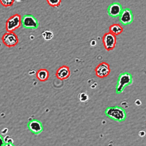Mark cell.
Returning a JSON list of instances; mask_svg holds the SVG:
<instances>
[{
    "label": "cell",
    "instance_id": "obj_1",
    "mask_svg": "<svg viewBox=\"0 0 146 146\" xmlns=\"http://www.w3.org/2000/svg\"><path fill=\"white\" fill-rule=\"evenodd\" d=\"M105 115L108 118L119 122L124 121L127 117V114L124 109L116 106L106 108Z\"/></svg>",
    "mask_w": 146,
    "mask_h": 146
},
{
    "label": "cell",
    "instance_id": "obj_2",
    "mask_svg": "<svg viewBox=\"0 0 146 146\" xmlns=\"http://www.w3.org/2000/svg\"><path fill=\"white\" fill-rule=\"evenodd\" d=\"M132 76L130 73L127 72L121 73L118 76L115 88L116 93L117 94H121L127 86L132 84Z\"/></svg>",
    "mask_w": 146,
    "mask_h": 146
},
{
    "label": "cell",
    "instance_id": "obj_3",
    "mask_svg": "<svg viewBox=\"0 0 146 146\" xmlns=\"http://www.w3.org/2000/svg\"><path fill=\"white\" fill-rule=\"evenodd\" d=\"M22 17L15 14L10 17L6 22V30L7 32H13L22 25Z\"/></svg>",
    "mask_w": 146,
    "mask_h": 146
},
{
    "label": "cell",
    "instance_id": "obj_4",
    "mask_svg": "<svg viewBox=\"0 0 146 146\" xmlns=\"http://www.w3.org/2000/svg\"><path fill=\"white\" fill-rule=\"evenodd\" d=\"M22 26L27 29L35 30L39 27V22L36 18L32 14H27L22 17Z\"/></svg>",
    "mask_w": 146,
    "mask_h": 146
},
{
    "label": "cell",
    "instance_id": "obj_5",
    "mask_svg": "<svg viewBox=\"0 0 146 146\" xmlns=\"http://www.w3.org/2000/svg\"><path fill=\"white\" fill-rule=\"evenodd\" d=\"M3 43L7 47H14L19 42L18 36L14 32H7L5 33L2 37Z\"/></svg>",
    "mask_w": 146,
    "mask_h": 146
},
{
    "label": "cell",
    "instance_id": "obj_6",
    "mask_svg": "<svg viewBox=\"0 0 146 146\" xmlns=\"http://www.w3.org/2000/svg\"><path fill=\"white\" fill-rule=\"evenodd\" d=\"M102 40L104 47L107 51H110L113 49L115 47L117 42L116 36L110 32L106 33L103 35Z\"/></svg>",
    "mask_w": 146,
    "mask_h": 146
},
{
    "label": "cell",
    "instance_id": "obj_7",
    "mask_svg": "<svg viewBox=\"0 0 146 146\" xmlns=\"http://www.w3.org/2000/svg\"><path fill=\"white\" fill-rule=\"evenodd\" d=\"M95 71L96 75L98 77L100 78H103L107 76L110 74L111 69L109 64L107 63L103 62L100 63L96 67Z\"/></svg>",
    "mask_w": 146,
    "mask_h": 146
},
{
    "label": "cell",
    "instance_id": "obj_8",
    "mask_svg": "<svg viewBox=\"0 0 146 146\" xmlns=\"http://www.w3.org/2000/svg\"><path fill=\"white\" fill-rule=\"evenodd\" d=\"M133 21V15L132 11L129 8L123 10L119 16V21L123 25H126L131 24Z\"/></svg>",
    "mask_w": 146,
    "mask_h": 146
},
{
    "label": "cell",
    "instance_id": "obj_9",
    "mask_svg": "<svg viewBox=\"0 0 146 146\" xmlns=\"http://www.w3.org/2000/svg\"><path fill=\"white\" fill-rule=\"evenodd\" d=\"M27 127L30 132L35 135L40 133L43 130L42 123L36 119H33L29 121L27 123Z\"/></svg>",
    "mask_w": 146,
    "mask_h": 146
},
{
    "label": "cell",
    "instance_id": "obj_10",
    "mask_svg": "<svg viewBox=\"0 0 146 146\" xmlns=\"http://www.w3.org/2000/svg\"><path fill=\"white\" fill-rule=\"evenodd\" d=\"M121 4L119 2H113L110 4L107 9L108 14L113 18L119 17L123 11Z\"/></svg>",
    "mask_w": 146,
    "mask_h": 146
},
{
    "label": "cell",
    "instance_id": "obj_11",
    "mask_svg": "<svg viewBox=\"0 0 146 146\" xmlns=\"http://www.w3.org/2000/svg\"><path fill=\"white\" fill-rule=\"evenodd\" d=\"M55 75L57 78L61 80H66L70 77L71 75V71L67 66L64 65L60 67L57 70Z\"/></svg>",
    "mask_w": 146,
    "mask_h": 146
},
{
    "label": "cell",
    "instance_id": "obj_12",
    "mask_svg": "<svg viewBox=\"0 0 146 146\" xmlns=\"http://www.w3.org/2000/svg\"><path fill=\"white\" fill-rule=\"evenodd\" d=\"M36 78L40 82L46 81L49 77V72L45 68H41L37 71L36 73Z\"/></svg>",
    "mask_w": 146,
    "mask_h": 146
},
{
    "label": "cell",
    "instance_id": "obj_13",
    "mask_svg": "<svg viewBox=\"0 0 146 146\" xmlns=\"http://www.w3.org/2000/svg\"><path fill=\"white\" fill-rule=\"evenodd\" d=\"M109 31L110 33L116 36L120 34L123 32V28L120 24L114 23L109 27Z\"/></svg>",
    "mask_w": 146,
    "mask_h": 146
},
{
    "label": "cell",
    "instance_id": "obj_14",
    "mask_svg": "<svg viewBox=\"0 0 146 146\" xmlns=\"http://www.w3.org/2000/svg\"><path fill=\"white\" fill-rule=\"evenodd\" d=\"M42 36L46 41H49L54 37V34L52 31L46 30L43 31V33H42Z\"/></svg>",
    "mask_w": 146,
    "mask_h": 146
},
{
    "label": "cell",
    "instance_id": "obj_15",
    "mask_svg": "<svg viewBox=\"0 0 146 146\" xmlns=\"http://www.w3.org/2000/svg\"><path fill=\"white\" fill-rule=\"evenodd\" d=\"M46 2L50 6L54 7H59L62 2L60 0H46Z\"/></svg>",
    "mask_w": 146,
    "mask_h": 146
},
{
    "label": "cell",
    "instance_id": "obj_16",
    "mask_svg": "<svg viewBox=\"0 0 146 146\" xmlns=\"http://www.w3.org/2000/svg\"><path fill=\"white\" fill-rule=\"evenodd\" d=\"M14 2V0H0L1 4L5 7L11 6Z\"/></svg>",
    "mask_w": 146,
    "mask_h": 146
},
{
    "label": "cell",
    "instance_id": "obj_17",
    "mask_svg": "<svg viewBox=\"0 0 146 146\" xmlns=\"http://www.w3.org/2000/svg\"><path fill=\"white\" fill-rule=\"evenodd\" d=\"M79 99L80 102H84L88 99V96L85 92H81L79 95Z\"/></svg>",
    "mask_w": 146,
    "mask_h": 146
},
{
    "label": "cell",
    "instance_id": "obj_18",
    "mask_svg": "<svg viewBox=\"0 0 146 146\" xmlns=\"http://www.w3.org/2000/svg\"><path fill=\"white\" fill-rule=\"evenodd\" d=\"M3 140L5 143H12L13 144L14 141L13 140V139L9 135H6L4 137H3Z\"/></svg>",
    "mask_w": 146,
    "mask_h": 146
},
{
    "label": "cell",
    "instance_id": "obj_19",
    "mask_svg": "<svg viewBox=\"0 0 146 146\" xmlns=\"http://www.w3.org/2000/svg\"><path fill=\"white\" fill-rule=\"evenodd\" d=\"M5 144L4 140H3V137L0 135V146H3Z\"/></svg>",
    "mask_w": 146,
    "mask_h": 146
},
{
    "label": "cell",
    "instance_id": "obj_20",
    "mask_svg": "<svg viewBox=\"0 0 146 146\" xmlns=\"http://www.w3.org/2000/svg\"><path fill=\"white\" fill-rule=\"evenodd\" d=\"M3 146H14V145L12 143H5Z\"/></svg>",
    "mask_w": 146,
    "mask_h": 146
}]
</instances>
